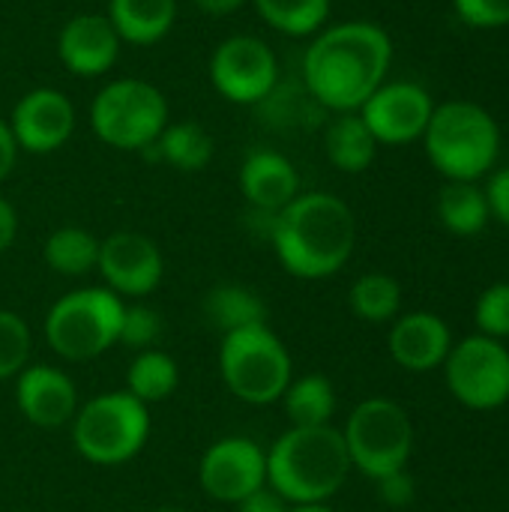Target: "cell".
Returning <instances> with one entry per match:
<instances>
[{
	"label": "cell",
	"mask_w": 509,
	"mask_h": 512,
	"mask_svg": "<svg viewBox=\"0 0 509 512\" xmlns=\"http://www.w3.org/2000/svg\"><path fill=\"white\" fill-rule=\"evenodd\" d=\"M15 378V405L27 423L39 429H60L75 417L78 390L66 372L36 363L24 366Z\"/></svg>",
	"instance_id": "e0dca14e"
},
{
	"label": "cell",
	"mask_w": 509,
	"mask_h": 512,
	"mask_svg": "<svg viewBox=\"0 0 509 512\" xmlns=\"http://www.w3.org/2000/svg\"><path fill=\"white\" fill-rule=\"evenodd\" d=\"M150 438L147 405L132 393H102L84 402L72 417V444L81 459L93 465H126Z\"/></svg>",
	"instance_id": "5b68a950"
},
{
	"label": "cell",
	"mask_w": 509,
	"mask_h": 512,
	"mask_svg": "<svg viewBox=\"0 0 509 512\" xmlns=\"http://www.w3.org/2000/svg\"><path fill=\"white\" fill-rule=\"evenodd\" d=\"M435 111L432 96L426 93V87L414 84V81H384L363 105H360V117L369 126V132L375 135L378 144L387 147H402L411 141H420L429 117Z\"/></svg>",
	"instance_id": "4fadbf2b"
},
{
	"label": "cell",
	"mask_w": 509,
	"mask_h": 512,
	"mask_svg": "<svg viewBox=\"0 0 509 512\" xmlns=\"http://www.w3.org/2000/svg\"><path fill=\"white\" fill-rule=\"evenodd\" d=\"M288 501L282 495H276L270 486H261L258 492L246 495L240 504H237V512H288Z\"/></svg>",
	"instance_id": "d590c367"
},
{
	"label": "cell",
	"mask_w": 509,
	"mask_h": 512,
	"mask_svg": "<svg viewBox=\"0 0 509 512\" xmlns=\"http://www.w3.org/2000/svg\"><path fill=\"white\" fill-rule=\"evenodd\" d=\"M324 150L333 168L345 171V174H360L375 162L378 153V141L369 132V126L363 123L360 111H348V114H336L327 126L324 135Z\"/></svg>",
	"instance_id": "44dd1931"
},
{
	"label": "cell",
	"mask_w": 509,
	"mask_h": 512,
	"mask_svg": "<svg viewBox=\"0 0 509 512\" xmlns=\"http://www.w3.org/2000/svg\"><path fill=\"white\" fill-rule=\"evenodd\" d=\"M246 0H195V6L207 15H231L243 6Z\"/></svg>",
	"instance_id": "f35d334b"
},
{
	"label": "cell",
	"mask_w": 509,
	"mask_h": 512,
	"mask_svg": "<svg viewBox=\"0 0 509 512\" xmlns=\"http://www.w3.org/2000/svg\"><path fill=\"white\" fill-rule=\"evenodd\" d=\"M168 126L165 93L141 78H117L90 102V129L114 150H147Z\"/></svg>",
	"instance_id": "ba28073f"
},
{
	"label": "cell",
	"mask_w": 509,
	"mask_h": 512,
	"mask_svg": "<svg viewBox=\"0 0 509 512\" xmlns=\"http://www.w3.org/2000/svg\"><path fill=\"white\" fill-rule=\"evenodd\" d=\"M453 6L468 27H509V0H453Z\"/></svg>",
	"instance_id": "d6a6232c"
},
{
	"label": "cell",
	"mask_w": 509,
	"mask_h": 512,
	"mask_svg": "<svg viewBox=\"0 0 509 512\" xmlns=\"http://www.w3.org/2000/svg\"><path fill=\"white\" fill-rule=\"evenodd\" d=\"M9 129L15 135L18 150L36 156L54 153L75 132V105L66 93L54 87H36L15 102Z\"/></svg>",
	"instance_id": "9a60e30c"
},
{
	"label": "cell",
	"mask_w": 509,
	"mask_h": 512,
	"mask_svg": "<svg viewBox=\"0 0 509 512\" xmlns=\"http://www.w3.org/2000/svg\"><path fill=\"white\" fill-rule=\"evenodd\" d=\"M351 468L369 480H381L393 471H405L414 453V423L408 411L393 399L360 402L342 429Z\"/></svg>",
	"instance_id": "9c48e42d"
},
{
	"label": "cell",
	"mask_w": 509,
	"mask_h": 512,
	"mask_svg": "<svg viewBox=\"0 0 509 512\" xmlns=\"http://www.w3.org/2000/svg\"><path fill=\"white\" fill-rule=\"evenodd\" d=\"M18 162V144H15V135L9 129V120L0 117V183L12 174Z\"/></svg>",
	"instance_id": "8d00e7d4"
},
{
	"label": "cell",
	"mask_w": 509,
	"mask_h": 512,
	"mask_svg": "<svg viewBox=\"0 0 509 512\" xmlns=\"http://www.w3.org/2000/svg\"><path fill=\"white\" fill-rule=\"evenodd\" d=\"M387 348H390V357L405 372L420 375V372H432L444 366L453 348V333L447 321L435 312H408L393 321Z\"/></svg>",
	"instance_id": "ac0fdd59"
},
{
	"label": "cell",
	"mask_w": 509,
	"mask_h": 512,
	"mask_svg": "<svg viewBox=\"0 0 509 512\" xmlns=\"http://www.w3.org/2000/svg\"><path fill=\"white\" fill-rule=\"evenodd\" d=\"M270 243L291 276L330 279L354 255L357 219L339 195L300 192L273 216Z\"/></svg>",
	"instance_id": "7a4b0ae2"
},
{
	"label": "cell",
	"mask_w": 509,
	"mask_h": 512,
	"mask_svg": "<svg viewBox=\"0 0 509 512\" xmlns=\"http://www.w3.org/2000/svg\"><path fill=\"white\" fill-rule=\"evenodd\" d=\"M210 84L234 105H261L279 84V60L258 36H228L210 57Z\"/></svg>",
	"instance_id": "8fae6325"
},
{
	"label": "cell",
	"mask_w": 509,
	"mask_h": 512,
	"mask_svg": "<svg viewBox=\"0 0 509 512\" xmlns=\"http://www.w3.org/2000/svg\"><path fill=\"white\" fill-rule=\"evenodd\" d=\"M486 201H489V213L509 228V168H498L489 183H486Z\"/></svg>",
	"instance_id": "e575fe53"
},
{
	"label": "cell",
	"mask_w": 509,
	"mask_h": 512,
	"mask_svg": "<svg viewBox=\"0 0 509 512\" xmlns=\"http://www.w3.org/2000/svg\"><path fill=\"white\" fill-rule=\"evenodd\" d=\"M288 512H333L327 504H306V507H291Z\"/></svg>",
	"instance_id": "ab89813d"
},
{
	"label": "cell",
	"mask_w": 509,
	"mask_h": 512,
	"mask_svg": "<svg viewBox=\"0 0 509 512\" xmlns=\"http://www.w3.org/2000/svg\"><path fill=\"white\" fill-rule=\"evenodd\" d=\"M153 147H156L159 159L177 171H204L213 159V150H216L210 132L192 120L168 123Z\"/></svg>",
	"instance_id": "d4e9b609"
},
{
	"label": "cell",
	"mask_w": 509,
	"mask_h": 512,
	"mask_svg": "<svg viewBox=\"0 0 509 512\" xmlns=\"http://www.w3.org/2000/svg\"><path fill=\"white\" fill-rule=\"evenodd\" d=\"M438 219L456 237L483 234L492 219L486 192L471 180H447L438 192Z\"/></svg>",
	"instance_id": "7402d4cb"
},
{
	"label": "cell",
	"mask_w": 509,
	"mask_h": 512,
	"mask_svg": "<svg viewBox=\"0 0 509 512\" xmlns=\"http://www.w3.org/2000/svg\"><path fill=\"white\" fill-rule=\"evenodd\" d=\"M198 480L207 498L237 507L246 495L267 486V450L249 438H222L201 456Z\"/></svg>",
	"instance_id": "7c38bea8"
},
{
	"label": "cell",
	"mask_w": 509,
	"mask_h": 512,
	"mask_svg": "<svg viewBox=\"0 0 509 512\" xmlns=\"http://www.w3.org/2000/svg\"><path fill=\"white\" fill-rule=\"evenodd\" d=\"M15 234H18V213H15V207L0 195V252H6V249L15 243Z\"/></svg>",
	"instance_id": "74e56055"
},
{
	"label": "cell",
	"mask_w": 509,
	"mask_h": 512,
	"mask_svg": "<svg viewBox=\"0 0 509 512\" xmlns=\"http://www.w3.org/2000/svg\"><path fill=\"white\" fill-rule=\"evenodd\" d=\"M177 18V0H111L108 21L114 24L120 42L156 45L165 39Z\"/></svg>",
	"instance_id": "ffe728a7"
},
{
	"label": "cell",
	"mask_w": 509,
	"mask_h": 512,
	"mask_svg": "<svg viewBox=\"0 0 509 512\" xmlns=\"http://www.w3.org/2000/svg\"><path fill=\"white\" fill-rule=\"evenodd\" d=\"M447 387L471 411H495L509 402V348L483 333L453 342L444 360Z\"/></svg>",
	"instance_id": "30bf717a"
},
{
	"label": "cell",
	"mask_w": 509,
	"mask_h": 512,
	"mask_svg": "<svg viewBox=\"0 0 509 512\" xmlns=\"http://www.w3.org/2000/svg\"><path fill=\"white\" fill-rule=\"evenodd\" d=\"M177 381H180V369L174 357L159 348H150V351H138V357L132 360L126 372V393H132L144 405H153V402H165L177 390Z\"/></svg>",
	"instance_id": "4316f807"
},
{
	"label": "cell",
	"mask_w": 509,
	"mask_h": 512,
	"mask_svg": "<svg viewBox=\"0 0 509 512\" xmlns=\"http://www.w3.org/2000/svg\"><path fill=\"white\" fill-rule=\"evenodd\" d=\"M42 258L60 276H87L96 270L99 240L78 225H63L48 234L42 246Z\"/></svg>",
	"instance_id": "484cf974"
},
{
	"label": "cell",
	"mask_w": 509,
	"mask_h": 512,
	"mask_svg": "<svg viewBox=\"0 0 509 512\" xmlns=\"http://www.w3.org/2000/svg\"><path fill=\"white\" fill-rule=\"evenodd\" d=\"M255 12L285 36H315L330 18V0H252Z\"/></svg>",
	"instance_id": "83f0119b"
},
{
	"label": "cell",
	"mask_w": 509,
	"mask_h": 512,
	"mask_svg": "<svg viewBox=\"0 0 509 512\" xmlns=\"http://www.w3.org/2000/svg\"><path fill=\"white\" fill-rule=\"evenodd\" d=\"M33 351V336L30 327L21 315L0 309V381L15 378Z\"/></svg>",
	"instance_id": "f546056e"
},
{
	"label": "cell",
	"mask_w": 509,
	"mask_h": 512,
	"mask_svg": "<svg viewBox=\"0 0 509 512\" xmlns=\"http://www.w3.org/2000/svg\"><path fill=\"white\" fill-rule=\"evenodd\" d=\"M162 339V315L150 306H123V321H120V339L132 351H150Z\"/></svg>",
	"instance_id": "1f68e13d"
},
{
	"label": "cell",
	"mask_w": 509,
	"mask_h": 512,
	"mask_svg": "<svg viewBox=\"0 0 509 512\" xmlns=\"http://www.w3.org/2000/svg\"><path fill=\"white\" fill-rule=\"evenodd\" d=\"M291 426H330L336 414V387L324 375H303L282 393Z\"/></svg>",
	"instance_id": "cb8c5ba5"
},
{
	"label": "cell",
	"mask_w": 509,
	"mask_h": 512,
	"mask_svg": "<svg viewBox=\"0 0 509 512\" xmlns=\"http://www.w3.org/2000/svg\"><path fill=\"white\" fill-rule=\"evenodd\" d=\"M351 456L342 432L330 426H291L267 450V486L288 507L327 504L348 480Z\"/></svg>",
	"instance_id": "3957f363"
},
{
	"label": "cell",
	"mask_w": 509,
	"mask_h": 512,
	"mask_svg": "<svg viewBox=\"0 0 509 512\" xmlns=\"http://www.w3.org/2000/svg\"><path fill=\"white\" fill-rule=\"evenodd\" d=\"M351 312L369 324H387L399 318L402 309V285L390 273H366L351 285L348 294Z\"/></svg>",
	"instance_id": "f1b7e54d"
},
{
	"label": "cell",
	"mask_w": 509,
	"mask_h": 512,
	"mask_svg": "<svg viewBox=\"0 0 509 512\" xmlns=\"http://www.w3.org/2000/svg\"><path fill=\"white\" fill-rule=\"evenodd\" d=\"M375 483H378V495L387 507H408L414 501L417 489H414V477L408 471H393Z\"/></svg>",
	"instance_id": "836d02e7"
},
{
	"label": "cell",
	"mask_w": 509,
	"mask_h": 512,
	"mask_svg": "<svg viewBox=\"0 0 509 512\" xmlns=\"http://www.w3.org/2000/svg\"><path fill=\"white\" fill-rule=\"evenodd\" d=\"M96 270L117 297H147L159 288L165 261L159 246L138 231H114L99 243Z\"/></svg>",
	"instance_id": "5bb4252c"
},
{
	"label": "cell",
	"mask_w": 509,
	"mask_h": 512,
	"mask_svg": "<svg viewBox=\"0 0 509 512\" xmlns=\"http://www.w3.org/2000/svg\"><path fill=\"white\" fill-rule=\"evenodd\" d=\"M291 354L267 327L234 330L219 345V372L225 387L246 405L279 402L291 384Z\"/></svg>",
	"instance_id": "52a82bcc"
},
{
	"label": "cell",
	"mask_w": 509,
	"mask_h": 512,
	"mask_svg": "<svg viewBox=\"0 0 509 512\" xmlns=\"http://www.w3.org/2000/svg\"><path fill=\"white\" fill-rule=\"evenodd\" d=\"M120 36L108 15L81 12L69 18L57 36V57L60 63L78 78H99L114 69L120 57Z\"/></svg>",
	"instance_id": "2e32d148"
},
{
	"label": "cell",
	"mask_w": 509,
	"mask_h": 512,
	"mask_svg": "<svg viewBox=\"0 0 509 512\" xmlns=\"http://www.w3.org/2000/svg\"><path fill=\"white\" fill-rule=\"evenodd\" d=\"M156 512H183V510H177V507H162V510H156Z\"/></svg>",
	"instance_id": "60d3db41"
},
{
	"label": "cell",
	"mask_w": 509,
	"mask_h": 512,
	"mask_svg": "<svg viewBox=\"0 0 509 512\" xmlns=\"http://www.w3.org/2000/svg\"><path fill=\"white\" fill-rule=\"evenodd\" d=\"M240 192L255 213H279L300 195V174L279 150H252L240 165Z\"/></svg>",
	"instance_id": "d6986e66"
},
{
	"label": "cell",
	"mask_w": 509,
	"mask_h": 512,
	"mask_svg": "<svg viewBox=\"0 0 509 512\" xmlns=\"http://www.w3.org/2000/svg\"><path fill=\"white\" fill-rule=\"evenodd\" d=\"M204 318L210 321V327L228 336L234 330L267 324V306L246 285H216L204 297Z\"/></svg>",
	"instance_id": "603a6c76"
},
{
	"label": "cell",
	"mask_w": 509,
	"mask_h": 512,
	"mask_svg": "<svg viewBox=\"0 0 509 512\" xmlns=\"http://www.w3.org/2000/svg\"><path fill=\"white\" fill-rule=\"evenodd\" d=\"M123 300L108 288H78L63 294L45 315V342L69 363H84L120 339Z\"/></svg>",
	"instance_id": "8992f818"
},
{
	"label": "cell",
	"mask_w": 509,
	"mask_h": 512,
	"mask_svg": "<svg viewBox=\"0 0 509 512\" xmlns=\"http://www.w3.org/2000/svg\"><path fill=\"white\" fill-rule=\"evenodd\" d=\"M393 39L372 21H342L315 33L303 54L306 93L327 111L348 114L387 81Z\"/></svg>",
	"instance_id": "6da1fadb"
},
{
	"label": "cell",
	"mask_w": 509,
	"mask_h": 512,
	"mask_svg": "<svg viewBox=\"0 0 509 512\" xmlns=\"http://www.w3.org/2000/svg\"><path fill=\"white\" fill-rule=\"evenodd\" d=\"M429 162L447 180L477 183L492 171L501 153L498 120L477 102H444L435 105L423 132Z\"/></svg>",
	"instance_id": "277c9868"
},
{
	"label": "cell",
	"mask_w": 509,
	"mask_h": 512,
	"mask_svg": "<svg viewBox=\"0 0 509 512\" xmlns=\"http://www.w3.org/2000/svg\"><path fill=\"white\" fill-rule=\"evenodd\" d=\"M474 321L483 336L498 342L509 339V282H495L480 294L474 306Z\"/></svg>",
	"instance_id": "4dcf8cb0"
}]
</instances>
